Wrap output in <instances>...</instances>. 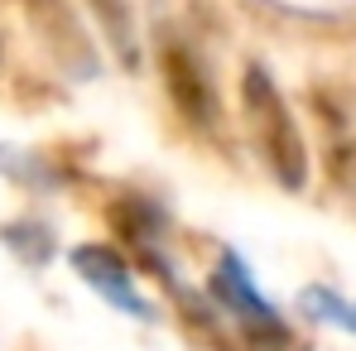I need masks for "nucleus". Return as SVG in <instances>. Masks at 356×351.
Wrapping results in <instances>:
<instances>
[{
  "label": "nucleus",
  "instance_id": "nucleus-1",
  "mask_svg": "<svg viewBox=\"0 0 356 351\" xmlns=\"http://www.w3.org/2000/svg\"><path fill=\"white\" fill-rule=\"evenodd\" d=\"M241 111H245V125H250L270 174L284 188H303L308 149H303V135H298V120L289 111V101L280 97V87H275V77L265 67H245V77H241Z\"/></svg>",
  "mask_w": 356,
  "mask_h": 351
},
{
  "label": "nucleus",
  "instance_id": "nucleus-2",
  "mask_svg": "<svg viewBox=\"0 0 356 351\" xmlns=\"http://www.w3.org/2000/svg\"><path fill=\"white\" fill-rule=\"evenodd\" d=\"M207 284H212V298L236 318V332L250 351H284L289 347V323L260 298V289H255V279H250V270H245V260H241L236 250L217 255Z\"/></svg>",
  "mask_w": 356,
  "mask_h": 351
},
{
  "label": "nucleus",
  "instance_id": "nucleus-3",
  "mask_svg": "<svg viewBox=\"0 0 356 351\" xmlns=\"http://www.w3.org/2000/svg\"><path fill=\"white\" fill-rule=\"evenodd\" d=\"M159 67H164V87H169V97H174L178 116L188 120L193 130H212V125H217V92H212V77H207V67L197 63V54H193L188 44L169 39V44L159 49Z\"/></svg>",
  "mask_w": 356,
  "mask_h": 351
},
{
  "label": "nucleus",
  "instance_id": "nucleus-4",
  "mask_svg": "<svg viewBox=\"0 0 356 351\" xmlns=\"http://www.w3.org/2000/svg\"><path fill=\"white\" fill-rule=\"evenodd\" d=\"M72 270L82 275V284H92V293H102L111 308L120 313H130V318H149L154 308H149V298L140 293L135 284V275H130V265H125V255L111 250V245H72Z\"/></svg>",
  "mask_w": 356,
  "mask_h": 351
},
{
  "label": "nucleus",
  "instance_id": "nucleus-5",
  "mask_svg": "<svg viewBox=\"0 0 356 351\" xmlns=\"http://www.w3.org/2000/svg\"><path fill=\"white\" fill-rule=\"evenodd\" d=\"M87 10H92V19L102 24V34L111 39V49H116L125 63H135V10H130V0H82Z\"/></svg>",
  "mask_w": 356,
  "mask_h": 351
}]
</instances>
